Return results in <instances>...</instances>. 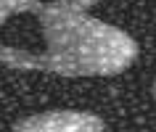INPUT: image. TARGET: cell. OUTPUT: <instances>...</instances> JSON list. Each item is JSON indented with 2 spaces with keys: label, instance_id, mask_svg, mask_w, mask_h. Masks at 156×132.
I'll return each instance as SVG.
<instances>
[{
  "label": "cell",
  "instance_id": "obj_1",
  "mask_svg": "<svg viewBox=\"0 0 156 132\" xmlns=\"http://www.w3.org/2000/svg\"><path fill=\"white\" fill-rule=\"evenodd\" d=\"M34 16L45 34V53L37 56V71L66 79L116 77L138 58L140 48L127 32L90 16L69 0L42 3Z\"/></svg>",
  "mask_w": 156,
  "mask_h": 132
},
{
  "label": "cell",
  "instance_id": "obj_2",
  "mask_svg": "<svg viewBox=\"0 0 156 132\" xmlns=\"http://www.w3.org/2000/svg\"><path fill=\"white\" fill-rule=\"evenodd\" d=\"M16 132H103L108 130L106 122L87 111H42V114L27 116L13 124Z\"/></svg>",
  "mask_w": 156,
  "mask_h": 132
},
{
  "label": "cell",
  "instance_id": "obj_3",
  "mask_svg": "<svg viewBox=\"0 0 156 132\" xmlns=\"http://www.w3.org/2000/svg\"><path fill=\"white\" fill-rule=\"evenodd\" d=\"M0 64L11 66V69H19V71H37V53L11 48V45L0 42Z\"/></svg>",
  "mask_w": 156,
  "mask_h": 132
},
{
  "label": "cell",
  "instance_id": "obj_4",
  "mask_svg": "<svg viewBox=\"0 0 156 132\" xmlns=\"http://www.w3.org/2000/svg\"><path fill=\"white\" fill-rule=\"evenodd\" d=\"M40 0H0V26L5 24L11 16L19 13H37L40 11Z\"/></svg>",
  "mask_w": 156,
  "mask_h": 132
},
{
  "label": "cell",
  "instance_id": "obj_5",
  "mask_svg": "<svg viewBox=\"0 0 156 132\" xmlns=\"http://www.w3.org/2000/svg\"><path fill=\"white\" fill-rule=\"evenodd\" d=\"M69 3H74V5H77V8H93V5H98L101 0H69Z\"/></svg>",
  "mask_w": 156,
  "mask_h": 132
},
{
  "label": "cell",
  "instance_id": "obj_6",
  "mask_svg": "<svg viewBox=\"0 0 156 132\" xmlns=\"http://www.w3.org/2000/svg\"><path fill=\"white\" fill-rule=\"evenodd\" d=\"M151 90H154V100H156V79H154V87H151Z\"/></svg>",
  "mask_w": 156,
  "mask_h": 132
}]
</instances>
